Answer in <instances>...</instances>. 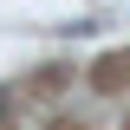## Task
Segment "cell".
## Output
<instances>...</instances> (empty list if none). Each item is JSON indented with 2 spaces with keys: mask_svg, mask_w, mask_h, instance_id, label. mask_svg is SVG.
I'll use <instances>...</instances> for the list:
<instances>
[{
  "mask_svg": "<svg viewBox=\"0 0 130 130\" xmlns=\"http://www.w3.org/2000/svg\"><path fill=\"white\" fill-rule=\"evenodd\" d=\"M0 117H7V91H0Z\"/></svg>",
  "mask_w": 130,
  "mask_h": 130,
  "instance_id": "cell-1",
  "label": "cell"
}]
</instances>
